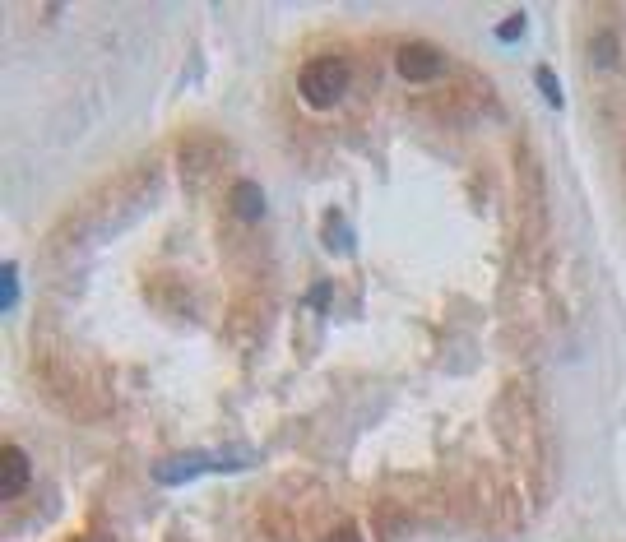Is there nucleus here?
Here are the masks:
<instances>
[{"instance_id":"obj_1","label":"nucleus","mask_w":626,"mask_h":542,"mask_svg":"<svg viewBox=\"0 0 626 542\" xmlns=\"http://www.w3.org/2000/svg\"><path fill=\"white\" fill-rule=\"evenodd\" d=\"M297 93L307 107H334V102L348 93V61L339 56H316V61L302 65L297 75Z\"/></svg>"},{"instance_id":"obj_2","label":"nucleus","mask_w":626,"mask_h":542,"mask_svg":"<svg viewBox=\"0 0 626 542\" xmlns=\"http://www.w3.org/2000/svg\"><path fill=\"white\" fill-rule=\"evenodd\" d=\"M395 70L409 84H422V79H436L441 70H446V61H441V51L427 47V42H404V47L395 51Z\"/></svg>"},{"instance_id":"obj_3","label":"nucleus","mask_w":626,"mask_h":542,"mask_svg":"<svg viewBox=\"0 0 626 542\" xmlns=\"http://www.w3.org/2000/svg\"><path fill=\"white\" fill-rule=\"evenodd\" d=\"M28 478H33V468H28V454L10 441L5 450H0V492H5V501H14V496L24 492Z\"/></svg>"},{"instance_id":"obj_4","label":"nucleus","mask_w":626,"mask_h":542,"mask_svg":"<svg viewBox=\"0 0 626 542\" xmlns=\"http://www.w3.org/2000/svg\"><path fill=\"white\" fill-rule=\"evenodd\" d=\"M218 468H237V459H205V454H181L172 464L158 468V482H186L195 473H218Z\"/></svg>"},{"instance_id":"obj_5","label":"nucleus","mask_w":626,"mask_h":542,"mask_svg":"<svg viewBox=\"0 0 626 542\" xmlns=\"http://www.w3.org/2000/svg\"><path fill=\"white\" fill-rule=\"evenodd\" d=\"M232 209H237L242 223H260V218H265V190H260L256 181H237V186H232Z\"/></svg>"},{"instance_id":"obj_6","label":"nucleus","mask_w":626,"mask_h":542,"mask_svg":"<svg viewBox=\"0 0 626 542\" xmlns=\"http://www.w3.org/2000/svg\"><path fill=\"white\" fill-rule=\"evenodd\" d=\"M0 288H5V297H0V311L10 316L14 302H19V269H14V260H5V265H0Z\"/></svg>"},{"instance_id":"obj_7","label":"nucleus","mask_w":626,"mask_h":542,"mask_svg":"<svg viewBox=\"0 0 626 542\" xmlns=\"http://www.w3.org/2000/svg\"><path fill=\"white\" fill-rule=\"evenodd\" d=\"M534 79H538V89H543V98H548V107H562V84H557V75H552L548 65H538L534 70Z\"/></svg>"},{"instance_id":"obj_8","label":"nucleus","mask_w":626,"mask_h":542,"mask_svg":"<svg viewBox=\"0 0 626 542\" xmlns=\"http://www.w3.org/2000/svg\"><path fill=\"white\" fill-rule=\"evenodd\" d=\"M325 246H330V251H348V237H344V218L334 214H325Z\"/></svg>"},{"instance_id":"obj_9","label":"nucleus","mask_w":626,"mask_h":542,"mask_svg":"<svg viewBox=\"0 0 626 542\" xmlns=\"http://www.w3.org/2000/svg\"><path fill=\"white\" fill-rule=\"evenodd\" d=\"M520 33H524V14H511V19H506V24L497 28V38H501V42H515Z\"/></svg>"},{"instance_id":"obj_10","label":"nucleus","mask_w":626,"mask_h":542,"mask_svg":"<svg viewBox=\"0 0 626 542\" xmlns=\"http://www.w3.org/2000/svg\"><path fill=\"white\" fill-rule=\"evenodd\" d=\"M325 542H362V533L353 529V524H339V529H330V538Z\"/></svg>"},{"instance_id":"obj_11","label":"nucleus","mask_w":626,"mask_h":542,"mask_svg":"<svg viewBox=\"0 0 626 542\" xmlns=\"http://www.w3.org/2000/svg\"><path fill=\"white\" fill-rule=\"evenodd\" d=\"M311 302H316V311H325V306H330V283H316V297H311Z\"/></svg>"}]
</instances>
